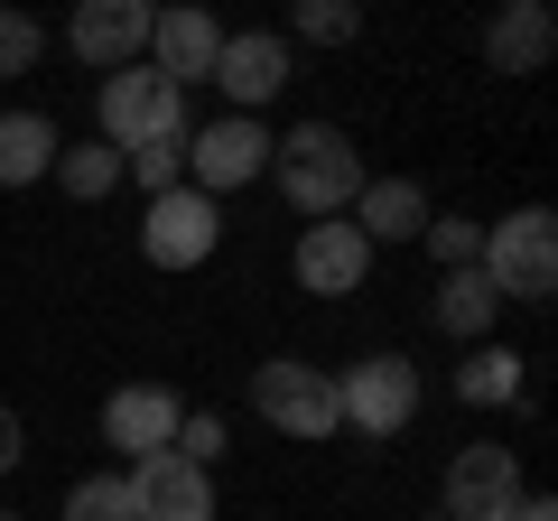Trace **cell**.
I'll use <instances>...</instances> for the list:
<instances>
[{"label":"cell","mask_w":558,"mask_h":521,"mask_svg":"<svg viewBox=\"0 0 558 521\" xmlns=\"http://www.w3.org/2000/svg\"><path fill=\"white\" fill-rule=\"evenodd\" d=\"M270 178H279V196H289V215L326 223V215H354L363 149H354V131H336V121H289V131L270 141Z\"/></svg>","instance_id":"cell-1"},{"label":"cell","mask_w":558,"mask_h":521,"mask_svg":"<svg viewBox=\"0 0 558 521\" xmlns=\"http://www.w3.org/2000/svg\"><path fill=\"white\" fill-rule=\"evenodd\" d=\"M65 521H140L131 512V484H121V475H84L75 494H65Z\"/></svg>","instance_id":"cell-25"},{"label":"cell","mask_w":558,"mask_h":521,"mask_svg":"<svg viewBox=\"0 0 558 521\" xmlns=\"http://www.w3.org/2000/svg\"><path fill=\"white\" fill-rule=\"evenodd\" d=\"M289 28H299L307 47H354L363 38V10H354V0H299V20H289Z\"/></svg>","instance_id":"cell-22"},{"label":"cell","mask_w":558,"mask_h":521,"mask_svg":"<svg viewBox=\"0 0 558 521\" xmlns=\"http://www.w3.org/2000/svg\"><path fill=\"white\" fill-rule=\"evenodd\" d=\"M336 420L354 438H400L418 420V363L410 354H354L336 373Z\"/></svg>","instance_id":"cell-5"},{"label":"cell","mask_w":558,"mask_h":521,"mask_svg":"<svg viewBox=\"0 0 558 521\" xmlns=\"http://www.w3.org/2000/svg\"><path fill=\"white\" fill-rule=\"evenodd\" d=\"M521 391H531V363L512 344H465V363H457V401L465 410H521Z\"/></svg>","instance_id":"cell-17"},{"label":"cell","mask_w":558,"mask_h":521,"mask_svg":"<svg viewBox=\"0 0 558 521\" xmlns=\"http://www.w3.org/2000/svg\"><path fill=\"white\" fill-rule=\"evenodd\" d=\"M428 317H438L457 344H494V326H502V289L484 280V270H447V280H438V307H428Z\"/></svg>","instance_id":"cell-19"},{"label":"cell","mask_w":558,"mask_h":521,"mask_svg":"<svg viewBox=\"0 0 558 521\" xmlns=\"http://www.w3.org/2000/svg\"><path fill=\"white\" fill-rule=\"evenodd\" d=\"M512 521H558V502H549V494H521V502H512Z\"/></svg>","instance_id":"cell-28"},{"label":"cell","mask_w":558,"mask_h":521,"mask_svg":"<svg viewBox=\"0 0 558 521\" xmlns=\"http://www.w3.org/2000/svg\"><path fill=\"white\" fill-rule=\"evenodd\" d=\"M484 280L521 307H549L558 299V215L549 205H512L502 223H484Z\"/></svg>","instance_id":"cell-3"},{"label":"cell","mask_w":558,"mask_h":521,"mask_svg":"<svg viewBox=\"0 0 558 521\" xmlns=\"http://www.w3.org/2000/svg\"><path fill=\"white\" fill-rule=\"evenodd\" d=\"M418 242H428L438 270H475V260H484V215H428Z\"/></svg>","instance_id":"cell-21"},{"label":"cell","mask_w":558,"mask_h":521,"mask_svg":"<svg viewBox=\"0 0 558 521\" xmlns=\"http://www.w3.org/2000/svg\"><path fill=\"white\" fill-rule=\"evenodd\" d=\"M121 484H131L140 521H215V475L186 457H140V465H121Z\"/></svg>","instance_id":"cell-14"},{"label":"cell","mask_w":558,"mask_h":521,"mask_svg":"<svg viewBox=\"0 0 558 521\" xmlns=\"http://www.w3.org/2000/svg\"><path fill=\"white\" fill-rule=\"evenodd\" d=\"M57 149H65V131L47 112H0V186L57 178Z\"/></svg>","instance_id":"cell-18"},{"label":"cell","mask_w":558,"mask_h":521,"mask_svg":"<svg viewBox=\"0 0 558 521\" xmlns=\"http://www.w3.org/2000/svg\"><path fill=\"white\" fill-rule=\"evenodd\" d=\"M289 280H299L307 299H354V289L373 280V242H363L344 215H326V223H307V233H299V252H289Z\"/></svg>","instance_id":"cell-11"},{"label":"cell","mask_w":558,"mask_h":521,"mask_svg":"<svg viewBox=\"0 0 558 521\" xmlns=\"http://www.w3.org/2000/svg\"><path fill=\"white\" fill-rule=\"evenodd\" d=\"M252 410H260V428H279V438H299V447H326L336 438V373H317V363H299V354H270L252 373Z\"/></svg>","instance_id":"cell-4"},{"label":"cell","mask_w":558,"mask_h":521,"mask_svg":"<svg viewBox=\"0 0 558 521\" xmlns=\"http://www.w3.org/2000/svg\"><path fill=\"white\" fill-rule=\"evenodd\" d=\"M438 521H447V512H438Z\"/></svg>","instance_id":"cell-30"},{"label":"cell","mask_w":558,"mask_h":521,"mask_svg":"<svg viewBox=\"0 0 558 521\" xmlns=\"http://www.w3.org/2000/svg\"><path fill=\"white\" fill-rule=\"evenodd\" d=\"M549 57H558V20L539 0H502V20L484 28V65L494 75H549Z\"/></svg>","instance_id":"cell-15"},{"label":"cell","mask_w":558,"mask_h":521,"mask_svg":"<svg viewBox=\"0 0 558 521\" xmlns=\"http://www.w3.org/2000/svg\"><path fill=\"white\" fill-rule=\"evenodd\" d=\"M223 242V205L196 196V186H168V196H149V215H140V260L149 270H205Z\"/></svg>","instance_id":"cell-6"},{"label":"cell","mask_w":558,"mask_h":521,"mask_svg":"<svg viewBox=\"0 0 558 521\" xmlns=\"http://www.w3.org/2000/svg\"><path fill=\"white\" fill-rule=\"evenodd\" d=\"M38 57H47V28L28 20V10H0V84L38 75Z\"/></svg>","instance_id":"cell-23"},{"label":"cell","mask_w":558,"mask_h":521,"mask_svg":"<svg viewBox=\"0 0 558 521\" xmlns=\"http://www.w3.org/2000/svg\"><path fill=\"white\" fill-rule=\"evenodd\" d=\"M252 178H270V131H260L252 112H223V121H205V131H186V186H196V196L223 205Z\"/></svg>","instance_id":"cell-7"},{"label":"cell","mask_w":558,"mask_h":521,"mask_svg":"<svg viewBox=\"0 0 558 521\" xmlns=\"http://www.w3.org/2000/svg\"><path fill=\"white\" fill-rule=\"evenodd\" d=\"M121 178H131V186H149V196L186 186V141H149V149H131V159H121Z\"/></svg>","instance_id":"cell-24"},{"label":"cell","mask_w":558,"mask_h":521,"mask_svg":"<svg viewBox=\"0 0 558 521\" xmlns=\"http://www.w3.org/2000/svg\"><path fill=\"white\" fill-rule=\"evenodd\" d=\"M521 494H531L521 447L475 438V447H457V457H447V521H512Z\"/></svg>","instance_id":"cell-8"},{"label":"cell","mask_w":558,"mask_h":521,"mask_svg":"<svg viewBox=\"0 0 558 521\" xmlns=\"http://www.w3.org/2000/svg\"><path fill=\"white\" fill-rule=\"evenodd\" d=\"M196 121H186V94L159 75V65L140 57V65H121V75H102V94H94V141L102 149H149V141H186Z\"/></svg>","instance_id":"cell-2"},{"label":"cell","mask_w":558,"mask_h":521,"mask_svg":"<svg viewBox=\"0 0 558 521\" xmlns=\"http://www.w3.org/2000/svg\"><path fill=\"white\" fill-rule=\"evenodd\" d=\"M0 521H28V512H0Z\"/></svg>","instance_id":"cell-29"},{"label":"cell","mask_w":558,"mask_h":521,"mask_svg":"<svg viewBox=\"0 0 558 521\" xmlns=\"http://www.w3.org/2000/svg\"><path fill=\"white\" fill-rule=\"evenodd\" d=\"M149 0H84L75 20H65V47H75L94 75H121V65H140L149 57Z\"/></svg>","instance_id":"cell-12"},{"label":"cell","mask_w":558,"mask_h":521,"mask_svg":"<svg viewBox=\"0 0 558 521\" xmlns=\"http://www.w3.org/2000/svg\"><path fill=\"white\" fill-rule=\"evenodd\" d=\"M20 457H28V428H20V410L0 401V475H20Z\"/></svg>","instance_id":"cell-27"},{"label":"cell","mask_w":558,"mask_h":521,"mask_svg":"<svg viewBox=\"0 0 558 521\" xmlns=\"http://www.w3.org/2000/svg\"><path fill=\"white\" fill-rule=\"evenodd\" d=\"M215 57H223V20H215V10L178 0V10H159V20H149V65H159L178 94L215 84Z\"/></svg>","instance_id":"cell-13"},{"label":"cell","mask_w":558,"mask_h":521,"mask_svg":"<svg viewBox=\"0 0 558 521\" xmlns=\"http://www.w3.org/2000/svg\"><path fill=\"white\" fill-rule=\"evenodd\" d=\"M299 75V57H289V38L279 28H223V57H215V84L233 112L260 121V102H279V84Z\"/></svg>","instance_id":"cell-9"},{"label":"cell","mask_w":558,"mask_h":521,"mask_svg":"<svg viewBox=\"0 0 558 521\" xmlns=\"http://www.w3.org/2000/svg\"><path fill=\"white\" fill-rule=\"evenodd\" d=\"M57 186H65L75 205H102V196L121 186V149H102V141H65V149H57Z\"/></svg>","instance_id":"cell-20"},{"label":"cell","mask_w":558,"mask_h":521,"mask_svg":"<svg viewBox=\"0 0 558 521\" xmlns=\"http://www.w3.org/2000/svg\"><path fill=\"white\" fill-rule=\"evenodd\" d=\"M178 420H186V401L168 391V381H121L112 401H102V447L112 457H168L178 447Z\"/></svg>","instance_id":"cell-10"},{"label":"cell","mask_w":558,"mask_h":521,"mask_svg":"<svg viewBox=\"0 0 558 521\" xmlns=\"http://www.w3.org/2000/svg\"><path fill=\"white\" fill-rule=\"evenodd\" d=\"M344 223H354L373 252H381V242H418V223H428V186H418V178H363V196H354Z\"/></svg>","instance_id":"cell-16"},{"label":"cell","mask_w":558,"mask_h":521,"mask_svg":"<svg viewBox=\"0 0 558 521\" xmlns=\"http://www.w3.org/2000/svg\"><path fill=\"white\" fill-rule=\"evenodd\" d=\"M223 447H233V428H223L215 410H186V420H178V447H168V457H186V465H205V475H215Z\"/></svg>","instance_id":"cell-26"}]
</instances>
